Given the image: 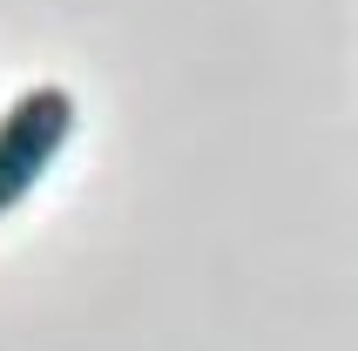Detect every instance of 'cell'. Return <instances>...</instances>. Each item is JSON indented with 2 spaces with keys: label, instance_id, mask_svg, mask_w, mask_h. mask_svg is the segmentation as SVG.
I'll list each match as a JSON object with an SVG mask.
<instances>
[{
  "label": "cell",
  "instance_id": "1",
  "mask_svg": "<svg viewBox=\"0 0 358 351\" xmlns=\"http://www.w3.org/2000/svg\"><path fill=\"white\" fill-rule=\"evenodd\" d=\"M75 136V95L68 88H27V95L0 115V216L20 210L61 142Z\"/></svg>",
  "mask_w": 358,
  "mask_h": 351
}]
</instances>
